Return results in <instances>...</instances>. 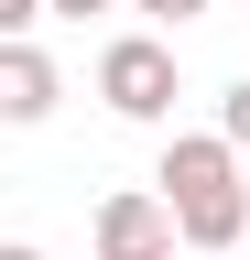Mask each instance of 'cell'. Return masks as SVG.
<instances>
[{
  "label": "cell",
  "instance_id": "1",
  "mask_svg": "<svg viewBox=\"0 0 250 260\" xmlns=\"http://www.w3.org/2000/svg\"><path fill=\"white\" fill-rule=\"evenodd\" d=\"M152 195L174 206L185 249H239V239H250V184H239V152L217 141V130H185V141H163V174H152Z\"/></svg>",
  "mask_w": 250,
  "mask_h": 260
},
{
  "label": "cell",
  "instance_id": "2",
  "mask_svg": "<svg viewBox=\"0 0 250 260\" xmlns=\"http://www.w3.org/2000/svg\"><path fill=\"white\" fill-rule=\"evenodd\" d=\"M98 98H109L120 119H163L174 109V54L152 44V32H120V44L98 54Z\"/></svg>",
  "mask_w": 250,
  "mask_h": 260
},
{
  "label": "cell",
  "instance_id": "3",
  "mask_svg": "<svg viewBox=\"0 0 250 260\" xmlns=\"http://www.w3.org/2000/svg\"><path fill=\"white\" fill-rule=\"evenodd\" d=\"M174 239H185V228H174L163 195H142V184L98 195V260H120V249H174Z\"/></svg>",
  "mask_w": 250,
  "mask_h": 260
},
{
  "label": "cell",
  "instance_id": "4",
  "mask_svg": "<svg viewBox=\"0 0 250 260\" xmlns=\"http://www.w3.org/2000/svg\"><path fill=\"white\" fill-rule=\"evenodd\" d=\"M0 119H11V130L54 119V65H44L33 44H0Z\"/></svg>",
  "mask_w": 250,
  "mask_h": 260
},
{
  "label": "cell",
  "instance_id": "5",
  "mask_svg": "<svg viewBox=\"0 0 250 260\" xmlns=\"http://www.w3.org/2000/svg\"><path fill=\"white\" fill-rule=\"evenodd\" d=\"M217 141H229V152H250V76L217 98Z\"/></svg>",
  "mask_w": 250,
  "mask_h": 260
},
{
  "label": "cell",
  "instance_id": "6",
  "mask_svg": "<svg viewBox=\"0 0 250 260\" xmlns=\"http://www.w3.org/2000/svg\"><path fill=\"white\" fill-rule=\"evenodd\" d=\"M33 22H54V0H0V32H11V44H22Z\"/></svg>",
  "mask_w": 250,
  "mask_h": 260
},
{
  "label": "cell",
  "instance_id": "7",
  "mask_svg": "<svg viewBox=\"0 0 250 260\" xmlns=\"http://www.w3.org/2000/svg\"><path fill=\"white\" fill-rule=\"evenodd\" d=\"M131 11H152V22H196L207 0H131Z\"/></svg>",
  "mask_w": 250,
  "mask_h": 260
},
{
  "label": "cell",
  "instance_id": "8",
  "mask_svg": "<svg viewBox=\"0 0 250 260\" xmlns=\"http://www.w3.org/2000/svg\"><path fill=\"white\" fill-rule=\"evenodd\" d=\"M87 11H109V0H54V22H87Z\"/></svg>",
  "mask_w": 250,
  "mask_h": 260
},
{
  "label": "cell",
  "instance_id": "9",
  "mask_svg": "<svg viewBox=\"0 0 250 260\" xmlns=\"http://www.w3.org/2000/svg\"><path fill=\"white\" fill-rule=\"evenodd\" d=\"M0 260H44V249H33V239H22V249H0Z\"/></svg>",
  "mask_w": 250,
  "mask_h": 260
},
{
  "label": "cell",
  "instance_id": "10",
  "mask_svg": "<svg viewBox=\"0 0 250 260\" xmlns=\"http://www.w3.org/2000/svg\"><path fill=\"white\" fill-rule=\"evenodd\" d=\"M120 260H174V249H120Z\"/></svg>",
  "mask_w": 250,
  "mask_h": 260
}]
</instances>
